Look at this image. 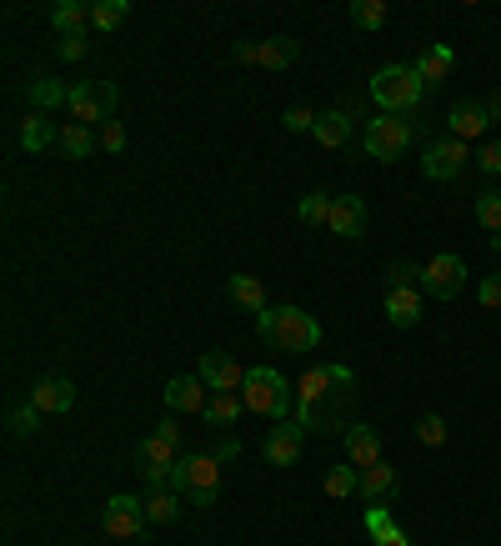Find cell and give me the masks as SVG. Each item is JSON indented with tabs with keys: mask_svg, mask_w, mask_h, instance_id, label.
Instances as JSON below:
<instances>
[{
	"mask_svg": "<svg viewBox=\"0 0 501 546\" xmlns=\"http://www.w3.org/2000/svg\"><path fill=\"white\" fill-rule=\"evenodd\" d=\"M461 286H466V266H461V256L441 251V256H431V261L421 266V291H426V296H436V301H456Z\"/></svg>",
	"mask_w": 501,
	"mask_h": 546,
	"instance_id": "obj_8",
	"label": "cell"
},
{
	"mask_svg": "<svg viewBox=\"0 0 501 546\" xmlns=\"http://www.w3.org/2000/svg\"><path fill=\"white\" fill-rule=\"evenodd\" d=\"M116 101H121V91H116L111 81L71 86V116H76L81 126H91V121H116Z\"/></svg>",
	"mask_w": 501,
	"mask_h": 546,
	"instance_id": "obj_7",
	"label": "cell"
},
{
	"mask_svg": "<svg viewBox=\"0 0 501 546\" xmlns=\"http://www.w3.org/2000/svg\"><path fill=\"white\" fill-rule=\"evenodd\" d=\"M381 546H406V536H401V526H396V531H391V536H386Z\"/></svg>",
	"mask_w": 501,
	"mask_h": 546,
	"instance_id": "obj_48",
	"label": "cell"
},
{
	"mask_svg": "<svg viewBox=\"0 0 501 546\" xmlns=\"http://www.w3.org/2000/svg\"><path fill=\"white\" fill-rule=\"evenodd\" d=\"M331 201H336V196H326V191H311V196H301L296 216H301V221H311V226H326V221H331Z\"/></svg>",
	"mask_w": 501,
	"mask_h": 546,
	"instance_id": "obj_32",
	"label": "cell"
},
{
	"mask_svg": "<svg viewBox=\"0 0 501 546\" xmlns=\"http://www.w3.org/2000/svg\"><path fill=\"white\" fill-rule=\"evenodd\" d=\"M356 486H361V471H356L351 461H346V466H331V471H326V496H336V501H341V496H351Z\"/></svg>",
	"mask_w": 501,
	"mask_h": 546,
	"instance_id": "obj_33",
	"label": "cell"
},
{
	"mask_svg": "<svg viewBox=\"0 0 501 546\" xmlns=\"http://www.w3.org/2000/svg\"><path fill=\"white\" fill-rule=\"evenodd\" d=\"M126 16H131L126 0H96V6H91V26H96V31H121Z\"/></svg>",
	"mask_w": 501,
	"mask_h": 546,
	"instance_id": "obj_29",
	"label": "cell"
},
{
	"mask_svg": "<svg viewBox=\"0 0 501 546\" xmlns=\"http://www.w3.org/2000/svg\"><path fill=\"white\" fill-rule=\"evenodd\" d=\"M476 221L491 231V241L501 236V191H496V186H486V191L476 196Z\"/></svg>",
	"mask_w": 501,
	"mask_h": 546,
	"instance_id": "obj_30",
	"label": "cell"
},
{
	"mask_svg": "<svg viewBox=\"0 0 501 546\" xmlns=\"http://www.w3.org/2000/svg\"><path fill=\"white\" fill-rule=\"evenodd\" d=\"M416 76H421L426 86H441V81L451 76V46H431V51L416 61Z\"/></svg>",
	"mask_w": 501,
	"mask_h": 546,
	"instance_id": "obj_27",
	"label": "cell"
},
{
	"mask_svg": "<svg viewBox=\"0 0 501 546\" xmlns=\"http://www.w3.org/2000/svg\"><path fill=\"white\" fill-rule=\"evenodd\" d=\"M51 21H56L61 36H86L91 6H81V0H56V6H51Z\"/></svg>",
	"mask_w": 501,
	"mask_h": 546,
	"instance_id": "obj_22",
	"label": "cell"
},
{
	"mask_svg": "<svg viewBox=\"0 0 501 546\" xmlns=\"http://www.w3.org/2000/svg\"><path fill=\"white\" fill-rule=\"evenodd\" d=\"M101 146H106L111 156H121V151H126V126H121V121H106V131H101Z\"/></svg>",
	"mask_w": 501,
	"mask_h": 546,
	"instance_id": "obj_40",
	"label": "cell"
},
{
	"mask_svg": "<svg viewBox=\"0 0 501 546\" xmlns=\"http://www.w3.org/2000/svg\"><path fill=\"white\" fill-rule=\"evenodd\" d=\"M346 456H351L356 471L376 466V461H381V436H376L371 426H356V421H351V431H346Z\"/></svg>",
	"mask_w": 501,
	"mask_h": 546,
	"instance_id": "obj_18",
	"label": "cell"
},
{
	"mask_svg": "<svg viewBox=\"0 0 501 546\" xmlns=\"http://www.w3.org/2000/svg\"><path fill=\"white\" fill-rule=\"evenodd\" d=\"M416 441H421V446H441V441H446V421H441V416H421V421H416Z\"/></svg>",
	"mask_w": 501,
	"mask_h": 546,
	"instance_id": "obj_36",
	"label": "cell"
},
{
	"mask_svg": "<svg viewBox=\"0 0 501 546\" xmlns=\"http://www.w3.org/2000/svg\"><path fill=\"white\" fill-rule=\"evenodd\" d=\"M141 501H146V521H151V526H171V521L181 516V501H186V496L171 491V486H151Z\"/></svg>",
	"mask_w": 501,
	"mask_h": 546,
	"instance_id": "obj_19",
	"label": "cell"
},
{
	"mask_svg": "<svg viewBox=\"0 0 501 546\" xmlns=\"http://www.w3.org/2000/svg\"><path fill=\"white\" fill-rule=\"evenodd\" d=\"M56 56H61V61H81V56H86V36H61V41H56Z\"/></svg>",
	"mask_w": 501,
	"mask_h": 546,
	"instance_id": "obj_43",
	"label": "cell"
},
{
	"mask_svg": "<svg viewBox=\"0 0 501 546\" xmlns=\"http://www.w3.org/2000/svg\"><path fill=\"white\" fill-rule=\"evenodd\" d=\"M366 531L376 536V546H381V541H386V536L396 531V521L386 516V506H366Z\"/></svg>",
	"mask_w": 501,
	"mask_h": 546,
	"instance_id": "obj_37",
	"label": "cell"
},
{
	"mask_svg": "<svg viewBox=\"0 0 501 546\" xmlns=\"http://www.w3.org/2000/svg\"><path fill=\"white\" fill-rule=\"evenodd\" d=\"M31 401H36L46 416H61V411L76 406V386H71L66 376H41V381L31 386Z\"/></svg>",
	"mask_w": 501,
	"mask_h": 546,
	"instance_id": "obj_15",
	"label": "cell"
},
{
	"mask_svg": "<svg viewBox=\"0 0 501 546\" xmlns=\"http://www.w3.org/2000/svg\"><path fill=\"white\" fill-rule=\"evenodd\" d=\"M351 21H356L361 31H381V26H386V6H381V0H356V6H351Z\"/></svg>",
	"mask_w": 501,
	"mask_h": 546,
	"instance_id": "obj_34",
	"label": "cell"
},
{
	"mask_svg": "<svg viewBox=\"0 0 501 546\" xmlns=\"http://www.w3.org/2000/svg\"><path fill=\"white\" fill-rule=\"evenodd\" d=\"M171 491L191 496V506H211L221 496V461H216V451L211 456H181L171 466Z\"/></svg>",
	"mask_w": 501,
	"mask_h": 546,
	"instance_id": "obj_4",
	"label": "cell"
},
{
	"mask_svg": "<svg viewBox=\"0 0 501 546\" xmlns=\"http://www.w3.org/2000/svg\"><path fill=\"white\" fill-rule=\"evenodd\" d=\"M371 506H386V496L396 491V466H386V461H376V466H366L361 471V486H356Z\"/></svg>",
	"mask_w": 501,
	"mask_h": 546,
	"instance_id": "obj_21",
	"label": "cell"
},
{
	"mask_svg": "<svg viewBox=\"0 0 501 546\" xmlns=\"http://www.w3.org/2000/svg\"><path fill=\"white\" fill-rule=\"evenodd\" d=\"M226 296H231L236 306H246V311H256V316L266 311V286H261L256 276H231V281H226Z\"/></svg>",
	"mask_w": 501,
	"mask_h": 546,
	"instance_id": "obj_26",
	"label": "cell"
},
{
	"mask_svg": "<svg viewBox=\"0 0 501 546\" xmlns=\"http://www.w3.org/2000/svg\"><path fill=\"white\" fill-rule=\"evenodd\" d=\"M236 456H241V441H236V436H226V441L216 446V461H236Z\"/></svg>",
	"mask_w": 501,
	"mask_h": 546,
	"instance_id": "obj_45",
	"label": "cell"
},
{
	"mask_svg": "<svg viewBox=\"0 0 501 546\" xmlns=\"http://www.w3.org/2000/svg\"><path fill=\"white\" fill-rule=\"evenodd\" d=\"M476 166H481V176H501V141H491V146H481V156H476Z\"/></svg>",
	"mask_w": 501,
	"mask_h": 546,
	"instance_id": "obj_41",
	"label": "cell"
},
{
	"mask_svg": "<svg viewBox=\"0 0 501 546\" xmlns=\"http://www.w3.org/2000/svg\"><path fill=\"white\" fill-rule=\"evenodd\" d=\"M301 441H306V426H301V421H281V426L266 431V446H261V451H266L271 466H291V461L301 456Z\"/></svg>",
	"mask_w": 501,
	"mask_h": 546,
	"instance_id": "obj_12",
	"label": "cell"
},
{
	"mask_svg": "<svg viewBox=\"0 0 501 546\" xmlns=\"http://www.w3.org/2000/svg\"><path fill=\"white\" fill-rule=\"evenodd\" d=\"M296 56H301V46L291 36H266L261 41V66L266 71H286V66H296Z\"/></svg>",
	"mask_w": 501,
	"mask_h": 546,
	"instance_id": "obj_24",
	"label": "cell"
},
{
	"mask_svg": "<svg viewBox=\"0 0 501 546\" xmlns=\"http://www.w3.org/2000/svg\"><path fill=\"white\" fill-rule=\"evenodd\" d=\"M421 91L426 81L416 76V66H381L371 76V101L386 106V116H411L421 106Z\"/></svg>",
	"mask_w": 501,
	"mask_h": 546,
	"instance_id": "obj_3",
	"label": "cell"
},
{
	"mask_svg": "<svg viewBox=\"0 0 501 546\" xmlns=\"http://www.w3.org/2000/svg\"><path fill=\"white\" fill-rule=\"evenodd\" d=\"M196 376H201L211 391H241V386H246V371H241L236 356H226V351H206L201 366H196Z\"/></svg>",
	"mask_w": 501,
	"mask_h": 546,
	"instance_id": "obj_11",
	"label": "cell"
},
{
	"mask_svg": "<svg viewBox=\"0 0 501 546\" xmlns=\"http://www.w3.org/2000/svg\"><path fill=\"white\" fill-rule=\"evenodd\" d=\"M326 226H331L336 236H346V241H361V236H366V201H361V196H336Z\"/></svg>",
	"mask_w": 501,
	"mask_h": 546,
	"instance_id": "obj_13",
	"label": "cell"
},
{
	"mask_svg": "<svg viewBox=\"0 0 501 546\" xmlns=\"http://www.w3.org/2000/svg\"><path fill=\"white\" fill-rule=\"evenodd\" d=\"M61 151H66L71 161H86V156L96 151V141H91V131H86L81 121H71V126L61 131Z\"/></svg>",
	"mask_w": 501,
	"mask_h": 546,
	"instance_id": "obj_31",
	"label": "cell"
},
{
	"mask_svg": "<svg viewBox=\"0 0 501 546\" xmlns=\"http://www.w3.org/2000/svg\"><path fill=\"white\" fill-rule=\"evenodd\" d=\"M231 56H236L241 66H261V41H236Z\"/></svg>",
	"mask_w": 501,
	"mask_h": 546,
	"instance_id": "obj_44",
	"label": "cell"
},
{
	"mask_svg": "<svg viewBox=\"0 0 501 546\" xmlns=\"http://www.w3.org/2000/svg\"><path fill=\"white\" fill-rule=\"evenodd\" d=\"M476 301H481V306H501V271H491V276L476 286Z\"/></svg>",
	"mask_w": 501,
	"mask_h": 546,
	"instance_id": "obj_42",
	"label": "cell"
},
{
	"mask_svg": "<svg viewBox=\"0 0 501 546\" xmlns=\"http://www.w3.org/2000/svg\"><path fill=\"white\" fill-rule=\"evenodd\" d=\"M446 126H451V136H456V141H476V136H481L491 121H486V106H471V101H461V106H451Z\"/></svg>",
	"mask_w": 501,
	"mask_h": 546,
	"instance_id": "obj_20",
	"label": "cell"
},
{
	"mask_svg": "<svg viewBox=\"0 0 501 546\" xmlns=\"http://www.w3.org/2000/svg\"><path fill=\"white\" fill-rule=\"evenodd\" d=\"M101 526H106V536H116V541L141 536V531H146V501H141V496H111L106 511H101Z\"/></svg>",
	"mask_w": 501,
	"mask_h": 546,
	"instance_id": "obj_9",
	"label": "cell"
},
{
	"mask_svg": "<svg viewBox=\"0 0 501 546\" xmlns=\"http://www.w3.org/2000/svg\"><path fill=\"white\" fill-rule=\"evenodd\" d=\"M316 121H321V116H316L311 106H291V111L281 116V126H286V131H316Z\"/></svg>",
	"mask_w": 501,
	"mask_h": 546,
	"instance_id": "obj_38",
	"label": "cell"
},
{
	"mask_svg": "<svg viewBox=\"0 0 501 546\" xmlns=\"http://www.w3.org/2000/svg\"><path fill=\"white\" fill-rule=\"evenodd\" d=\"M246 411V401H241V391H211V406H206V421H216V426H226V421H236Z\"/></svg>",
	"mask_w": 501,
	"mask_h": 546,
	"instance_id": "obj_28",
	"label": "cell"
},
{
	"mask_svg": "<svg viewBox=\"0 0 501 546\" xmlns=\"http://www.w3.org/2000/svg\"><path fill=\"white\" fill-rule=\"evenodd\" d=\"M256 331H261L271 346L296 351V356L321 341V321H316L311 311H301V306H266V311L256 316Z\"/></svg>",
	"mask_w": 501,
	"mask_h": 546,
	"instance_id": "obj_2",
	"label": "cell"
},
{
	"mask_svg": "<svg viewBox=\"0 0 501 546\" xmlns=\"http://www.w3.org/2000/svg\"><path fill=\"white\" fill-rule=\"evenodd\" d=\"M386 321L391 326H416L421 321V291L416 286H386Z\"/></svg>",
	"mask_w": 501,
	"mask_h": 546,
	"instance_id": "obj_16",
	"label": "cell"
},
{
	"mask_svg": "<svg viewBox=\"0 0 501 546\" xmlns=\"http://www.w3.org/2000/svg\"><path fill=\"white\" fill-rule=\"evenodd\" d=\"M156 431H161V436H166V441H181V426H176V421H161V426H156Z\"/></svg>",
	"mask_w": 501,
	"mask_h": 546,
	"instance_id": "obj_47",
	"label": "cell"
},
{
	"mask_svg": "<svg viewBox=\"0 0 501 546\" xmlns=\"http://www.w3.org/2000/svg\"><path fill=\"white\" fill-rule=\"evenodd\" d=\"M51 141H61V131L51 126V116H36V111H31V116L21 121V146L36 156V151H46Z\"/></svg>",
	"mask_w": 501,
	"mask_h": 546,
	"instance_id": "obj_25",
	"label": "cell"
},
{
	"mask_svg": "<svg viewBox=\"0 0 501 546\" xmlns=\"http://www.w3.org/2000/svg\"><path fill=\"white\" fill-rule=\"evenodd\" d=\"M356 406V376L346 366H311L301 376V426L311 431H351Z\"/></svg>",
	"mask_w": 501,
	"mask_h": 546,
	"instance_id": "obj_1",
	"label": "cell"
},
{
	"mask_svg": "<svg viewBox=\"0 0 501 546\" xmlns=\"http://www.w3.org/2000/svg\"><path fill=\"white\" fill-rule=\"evenodd\" d=\"M386 286H421V266L416 261H396L386 271Z\"/></svg>",
	"mask_w": 501,
	"mask_h": 546,
	"instance_id": "obj_39",
	"label": "cell"
},
{
	"mask_svg": "<svg viewBox=\"0 0 501 546\" xmlns=\"http://www.w3.org/2000/svg\"><path fill=\"white\" fill-rule=\"evenodd\" d=\"M241 401H246V411L276 416V421H281V416L291 411V386H286V376H281L276 366H256V371H246Z\"/></svg>",
	"mask_w": 501,
	"mask_h": 546,
	"instance_id": "obj_5",
	"label": "cell"
},
{
	"mask_svg": "<svg viewBox=\"0 0 501 546\" xmlns=\"http://www.w3.org/2000/svg\"><path fill=\"white\" fill-rule=\"evenodd\" d=\"M31 106H36V116H46V111H56V106H71V91H66L56 76H36V81H31Z\"/></svg>",
	"mask_w": 501,
	"mask_h": 546,
	"instance_id": "obj_23",
	"label": "cell"
},
{
	"mask_svg": "<svg viewBox=\"0 0 501 546\" xmlns=\"http://www.w3.org/2000/svg\"><path fill=\"white\" fill-rule=\"evenodd\" d=\"M461 166H466V141H456V136H436V141L421 151V171H426L431 181H456Z\"/></svg>",
	"mask_w": 501,
	"mask_h": 546,
	"instance_id": "obj_10",
	"label": "cell"
},
{
	"mask_svg": "<svg viewBox=\"0 0 501 546\" xmlns=\"http://www.w3.org/2000/svg\"><path fill=\"white\" fill-rule=\"evenodd\" d=\"M166 406H171V411H191V416L201 411V416H206V406H211L206 381H201V376H171V381H166Z\"/></svg>",
	"mask_w": 501,
	"mask_h": 546,
	"instance_id": "obj_14",
	"label": "cell"
},
{
	"mask_svg": "<svg viewBox=\"0 0 501 546\" xmlns=\"http://www.w3.org/2000/svg\"><path fill=\"white\" fill-rule=\"evenodd\" d=\"M41 416H46V411H41L36 401H26V406L11 411V431H16V436H36V431H41Z\"/></svg>",
	"mask_w": 501,
	"mask_h": 546,
	"instance_id": "obj_35",
	"label": "cell"
},
{
	"mask_svg": "<svg viewBox=\"0 0 501 546\" xmlns=\"http://www.w3.org/2000/svg\"><path fill=\"white\" fill-rule=\"evenodd\" d=\"M481 106H486V121H491V126H496V121H501V91H496V96H486V101H481Z\"/></svg>",
	"mask_w": 501,
	"mask_h": 546,
	"instance_id": "obj_46",
	"label": "cell"
},
{
	"mask_svg": "<svg viewBox=\"0 0 501 546\" xmlns=\"http://www.w3.org/2000/svg\"><path fill=\"white\" fill-rule=\"evenodd\" d=\"M411 141H416L411 116H376V121L366 126V136H361V146H366L371 161H401Z\"/></svg>",
	"mask_w": 501,
	"mask_h": 546,
	"instance_id": "obj_6",
	"label": "cell"
},
{
	"mask_svg": "<svg viewBox=\"0 0 501 546\" xmlns=\"http://www.w3.org/2000/svg\"><path fill=\"white\" fill-rule=\"evenodd\" d=\"M316 146H326V151H336V146H346L351 141V106H336V111H321V121H316Z\"/></svg>",
	"mask_w": 501,
	"mask_h": 546,
	"instance_id": "obj_17",
	"label": "cell"
}]
</instances>
